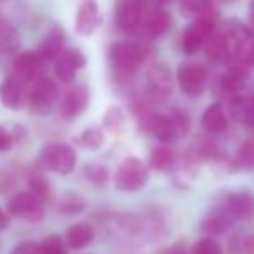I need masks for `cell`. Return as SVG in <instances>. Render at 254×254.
<instances>
[{
	"mask_svg": "<svg viewBox=\"0 0 254 254\" xmlns=\"http://www.w3.org/2000/svg\"><path fill=\"white\" fill-rule=\"evenodd\" d=\"M142 125L157 140L164 142V144H171L178 137L187 133L190 128V120L182 111H173L170 114L147 113L142 118Z\"/></svg>",
	"mask_w": 254,
	"mask_h": 254,
	"instance_id": "cell-1",
	"label": "cell"
},
{
	"mask_svg": "<svg viewBox=\"0 0 254 254\" xmlns=\"http://www.w3.org/2000/svg\"><path fill=\"white\" fill-rule=\"evenodd\" d=\"M40 166L56 175H69L76 166V152L63 142H51L44 145L38 156Z\"/></svg>",
	"mask_w": 254,
	"mask_h": 254,
	"instance_id": "cell-2",
	"label": "cell"
},
{
	"mask_svg": "<svg viewBox=\"0 0 254 254\" xmlns=\"http://www.w3.org/2000/svg\"><path fill=\"white\" fill-rule=\"evenodd\" d=\"M144 57V47L135 42H116L109 49L111 66L121 76H131L138 69Z\"/></svg>",
	"mask_w": 254,
	"mask_h": 254,
	"instance_id": "cell-3",
	"label": "cell"
},
{
	"mask_svg": "<svg viewBox=\"0 0 254 254\" xmlns=\"http://www.w3.org/2000/svg\"><path fill=\"white\" fill-rule=\"evenodd\" d=\"M26 87V101L35 113L49 114L59 104V88L51 78L44 76L40 80L33 81V83H28Z\"/></svg>",
	"mask_w": 254,
	"mask_h": 254,
	"instance_id": "cell-4",
	"label": "cell"
},
{
	"mask_svg": "<svg viewBox=\"0 0 254 254\" xmlns=\"http://www.w3.org/2000/svg\"><path fill=\"white\" fill-rule=\"evenodd\" d=\"M149 180V170L138 157H127L121 161L114 175V187L121 192H137L145 187Z\"/></svg>",
	"mask_w": 254,
	"mask_h": 254,
	"instance_id": "cell-5",
	"label": "cell"
},
{
	"mask_svg": "<svg viewBox=\"0 0 254 254\" xmlns=\"http://www.w3.org/2000/svg\"><path fill=\"white\" fill-rule=\"evenodd\" d=\"M5 211L9 216L19 218V220L30 221V223H38L45 216V202L33 192H17L7 201Z\"/></svg>",
	"mask_w": 254,
	"mask_h": 254,
	"instance_id": "cell-6",
	"label": "cell"
},
{
	"mask_svg": "<svg viewBox=\"0 0 254 254\" xmlns=\"http://www.w3.org/2000/svg\"><path fill=\"white\" fill-rule=\"evenodd\" d=\"M145 0H116L114 23L118 30L127 35H133L144 24Z\"/></svg>",
	"mask_w": 254,
	"mask_h": 254,
	"instance_id": "cell-7",
	"label": "cell"
},
{
	"mask_svg": "<svg viewBox=\"0 0 254 254\" xmlns=\"http://www.w3.org/2000/svg\"><path fill=\"white\" fill-rule=\"evenodd\" d=\"M209 74L202 64L195 63H182L177 69V81L180 90L187 97H199L204 94L207 87Z\"/></svg>",
	"mask_w": 254,
	"mask_h": 254,
	"instance_id": "cell-8",
	"label": "cell"
},
{
	"mask_svg": "<svg viewBox=\"0 0 254 254\" xmlns=\"http://www.w3.org/2000/svg\"><path fill=\"white\" fill-rule=\"evenodd\" d=\"M87 66V57L80 49H64L59 56L54 59V74L63 83H71L80 69Z\"/></svg>",
	"mask_w": 254,
	"mask_h": 254,
	"instance_id": "cell-9",
	"label": "cell"
},
{
	"mask_svg": "<svg viewBox=\"0 0 254 254\" xmlns=\"http://www.w3.org/2000/svg\"><path fill=\"white\" fill-rule=\"evenodd\" d=\"M214 17H201L195 19L190 26L185 30L184 37H182V49L185 54H195L204 44L209 42V38L214 35Z\"/></svg>",
	"mask_w": 254,
	"mask_h": 254,
	"instance_id": "cell-10",
	"label": "cell"
},
{
	"mask_svg": "<svg viewBox=\"0 0 254 254\" xmlns=\"http://www.w3.org/2000/svg\"><path fill=\"white\" fill-rule=\"evenodd\" d=\"M45 61L38 56L37 51H28L14 59V74L23 81L24 85L33 83L45 76Z\"/></svg>",
	"mask_w": 254,
	"mask_h": 254,
	"instance_id": "cell-11",
	"label": "cell"
},
{
	"mask_svg": "<svg viewBox=\"0 0 254 254\" xmlns=\"http://www.w3.org/2000/svg\"><path fill=\"white\" fill-rule=\"evenodd\" d=\"M234 221H249L254 218V195L249 192H232L220 202Z\"/></svg>",
	"mask_w": 254,
	"mask_h": 254,
	"instance_id": "cell-12",
	"label": "cell"
},
{
	"mask_svg": "<svg viewBox=\"0 0 254 254\" xmlns=\"http://www.w3.org/2000/svg\"><path fill=\"white\" fill-rule=\"evenodd\" d=\"M101 9L95 0H83L78 5L76 16H74V30L78 35L90 37L101 26Z\"/></svg>",
	"mask_w": 254,
	"mask_h": 254,
	"instance_id": "cell-13",
	"label": "cell"
},
{
	"mask_svg": "<svg viewBox=\"0 0 254 254\" xmlns=\"http://www.w3.org/2000/svg\"><path fill=\"white\" fill-rule=\"evenodd\" d=\"M90 102V90L87 85H74L67 88L61 99V113L64 118H76L87 109Z\"/></svg>",
	"mask_w": 254,
	"mask_h": 254,
	"instance_id": "cell-14",
	"label": "cell"
},
{
	"mask_svg": "<svg viewBox=\"0 0 254 254\" xmlns=\"http://www.w3.org/2000/svg\"><path fill=\"white\" fill-rule=\"evenodd\" d=\"M24 101H26V88L24 83L16 76V74H10L5 76L0 83V102L7 109L17 111L23 107Z\"/></svg>",
	"mask_w": 254,
	"mask_h": 254,
	"instance_id": "cell-15",
	"label": "cell"
},
{
	"mask_svg": "<svg viewBox=\"0 0 254 254\" xmlns=\"http://www.w3.org/2000/svg\"><path fill=\"white\" fill-rule=\"evenodd\" d=\"M147 90L152 97L164 99L173 90V78L166 64H156L147 74Z\"/></svg>",
	"mask_w": 254,
	"mask_h": 254,
	"instance_id": "cell-16",
	"label": "cell"
},
{
	"mask_svg": "<svg viewBox=\"0 0 254 254\" xmlns=\"http://www.w3.org/2000/svg\"><path fill=\"white\" fill-rule=\"evenodd\" d=\"M95 239V230L90 223H76L69 227L64 235L67 248L74 249V251H81V249L88 248Z\"/></svg>",
	"mask_w": 254,
	"mask_h": 254,
	"instance_id": "cell-17",
	"label": "cell"
},
{
	"mask_svg": "<svg viewBox=\"0 0 254 254\" xmlns=\"http://www.w3.org/2000/svg\"><path fill=\"white\" fill-rule=\"evenodd\" d=\"M171 26V16L163 9H151V12L144 17V28L145 35L149 38H157L164 35Z\"/></svg>",
	"mask_w": 254,
	"mask_h": 254,
	"instance_id": "cell-18",
	"label": "cell"
},
{
	"mask_svg": "<svg viewBox=\"0 0 254 254\" xmlns=\"http://www.w3.org/2000/svg\"><path fill=\"white\" fill-rule=\"evenodd\" d=\"M63 51H64V33L59 26H54L44 37L42 44L38 45L37 52L44 61H51L56 59Z\"/></svg>",
	"mask_w": 254,
	"mask_h": 254,
	"instance_id": "cell-19",
	"label": "cell"
},
{
	"mask_svg": "<svg viewBox=\"0 0 254 254\" xmlns=\"http://www.w3.org/2000/svg\"><path fill=\"white\" fill-rule=\"evenodd\" d=\"M234 220L230 218V214L221 207V204H218L214 209H211L207 213V216L204 218L202 221V230L209 235H218V234H223L225 230L232 227Z\"/></svg>",
	"mask_w": 254,
	"mask_h": 254,
	"instance_id": "cell-20",
	"label": "cell"
},
{
	"mask_svg": "<svg viewBox=\"0 0 254 254\" xmlns=\"http://www.w3.org/2000/svg\"><path fill=\"white\" fill-rule=\"evenodd\" d=\"M230 114L237 123H242L249 128H254V95H237L230 102Z\"/></svg>",
	"mask_w": 254,
	"mask_h": 254,
	"instance_id": "cell-21",
	"label": "cell"
},
{
	"mask_svg": "<svg viewBox=\"0 0 254 254\" xmlns=\"http://www.w3.org/2000/svg\"><path fill=\"white\" fill-rule=\"evenodd\" d=\"M21 47V38L10 21L0 19V56H14Z\"/></svg>",
	"mask_w": 254,
	"mask_h": 254,
	"instance_id": "cell-22",
	"label": "cell"
},
{
	"mask_svg": "<svg viewBox=\"0 0 254 254\" xmlns=\"http://www.w3.org/2000/svg\"><path fill=\"white\" fill-rule=\"evenodd\" d=\"M228 127V120L221 104H211L202 114V128L209 133H220Z\"/></svg>",
	"mask_w": 254,
	"mask_h": 254,
	"instance_id": "cell-23",
	"label": "cell"
},
{
	"mask_svg": "<svg viewBox=\"0 0 254 254\" xmlns=\"http://www.w3.org/2000/svg\"><path fill=\"white\" fill-rule=\"evenodd\" d=\"M221 88L230 94H237L246 87V81H248V73H246V67L242 66H232L227 73L221 76Z\"/></svg>",
	"mask_w": 254,
	"mask_h": 254,
	"instance_id": "cell-24",
	"label": "cell"
},
{
	"mask_svg": "<svg viewBox=\"0 0 254 254\" xmlns=\"http://www.w3.org/2000/svg\"><path fill=\"white\" fill-rule=\"evenodd\" d=\"M180 12L185 17L192 19H201L209 17L213 10V0H180Z\"/></svg>",
	"mask_w": 254,
	"mask_h": 254,
	"instance_id": "cell-25",
	"label": "cell"
},
{
	"mask_svg": "<svg viewBox=\"0 0 254 254\" xmlns=\"http://www.w3.org/2000/svg\"><path fill=\"white\" fill-rule=\"evenodd\" d=\"M151 166L157 171H170L175 166V152L166 145L152 149L151 152Z\"/></svg>",
	"mask_w": 254,
	"mask_h": 254,
	"instance_id": "cell-26",
	"label": "cell"
},
{
	"mask_svg": "<svg viewBox=\"0 0 254 254\" xmlns=\"http://www.w3.org/2000/svg\"><path fill=\"white\" fill-rule=\"evenodd\" d=\"M76 144L88 151H97L104 145V131L101 128H87L76 138Z\"/></svg>",
	"mask_w": 254,
	"mask_h": 254,
	"instance_id": "cell-27",
	"label": "cell"
},
{
	"mask_svg": "<svg viewBox=\"0 0 254 254\" xmlns=\"http://www.w3.org/2000/svg\"><path fill=\"white\" fill-rule=\"evenodd\" d=\"M28 185H30V192H33L35 195H38L44 202L51 197V192H52L51 182H49V178L45 177V175L38 173V171L31 173L30 180H28Z\"/></svg>",
	"mask_w": 254,
	"mask_h": 254,
	"instance_id": "cell-28",
	"label": "cell"
},
{
	"mask_svg": "<svg viewBox=\"0 0 254 254\" xmlns=\"http://www.w3.org/2000/svg\"><path fill=\"white\" fill-rule=\"evenodd\" d=\"M85 207H87V202L76 192H66L59 201V211H63V213L76 214L81 213Z\"/></svg>",
	"mask_w": 254,
	"mask_h": 254,
	"instance_id": "cell-29",
	"label": "cell"
},
{
	"mask_svg": "<svg viewBox=\"0 0 254 254\" xmlns=\"http://www.w3.org/2000/svg\"><path fill=\"white\" fill-rule=\"evenodd\" d=\"M235 163H237V166L242 171L254 170V140H246L239 147L237 156H235Z\"/></svg>",
	"mask_w": 254,
	"mask_h": 254,
	"instance_id": "cell-30",
	"label": "cell"
},
{
	"mask_svg": "<svg viewBox=\"0 0 254 254\" xmlns=\"http://www.w3.org/2000/svg\"><path fill=\"white\" fill-rule=\"evenodd\" d=\"M38 246L40 254H67V244L61 235H47Z\"/></svg>",
	"mask_w": 254,
	"mask_h": 254,
	"instance_id": "cell-31",
	"label": "cell"
},
{
	"mask_svg": "<svg viewBox=\"0 0 254 254\" xmlns=\"http://www.w3.org/2000/svg\"><path fill=\"white\" fill-rule=\"evenodd\" d=\"M192 254H223V249L216 239L204 237L192 248Z\"/></svg>",
	"mask_w": 254,
	"mask_h": 254,
	"instance_id": "cell-32",
	"label": "cell"
},
{
	"mask_svg": "<svg viewBox=\"0 0 254 254\" xmlns=\"http://www.w3.org/2000/svg\"><path fill=\"white\" fill-rule=\"evenodd\" d=\"M235 66L242 67H254V35L249 38V42L244 45V49L241 51L237 57V64Z\"/></svg>",
	"mask_w": 254,
	"mask_h": 254,
	"instance_id": "cell-33",
	"label": "cell"
},
{
	"mask_svg": "<svg viewBox=\"0 0 254 254\" xmlns=\"http://www.w3.org/2000/svg\"><path fill=\"white\" fill-rule=\"evenodd\" d=\"M85 177L94 184H106L109 178V171H107V168L99 166V164H90L85 168Z\"/></svg>",
	"mask_w": 254,
	"mask_h": 254,
	"instance_id": "cell-34",
	"label": "cell"
},
{
	"mask_svg": "<svg viewBox=\"0 0 254 254\" xmlns=\"http://www.w3.org/2000/svg\"><path fill=\"white\" fill-rule=\"evenodd\" d=\"M123 121H125L123 111L118 106H113L106 113V116H104V123H106V127L111 128V130H118L120 127H123Z\"/></svg>",
	"mask_w": 254,
	"mask_h": 254,
	"instance_id": "cell-35",
	"label": "cell"
},
{
	"mask_svg": "<svg viewBox=\"0 0 254 254\" xmlns=\"http://www.w3.org/2000/svg\"><path fill=\"white\" fill-rule=\"evenodd\" d=\"M10 254H40V246L35 242H21L10 251Z\"/></svg>",
	"mask_w": 254,
	"mask_h": 254,
	"instance_id": "cell-36",
	"label": "cell"
},
{
	"mask_svg": "<svg viewBox=\"0 0 254 254\" xmlns=\"http://www.w3.org/2000/svg\"><path fill=\"white\" fill-rule=\"evenodd\" d=\"M14 145V138L3 127H0V152H9Z\"/></svg>",
	"mask_w": 254,
	"mask_h": 254,
	"instance_id": "cell-37",
	"label": "cell"
},
{
	"mask_svg": "<svg viewBox=\"0 0 254 254\" xmlns=\"http://www.w3.org/2000/svg\"><path fill=\"white\" fill-rule=\"evenodd\" d=\"M7 227H9V213L0 207V234H2Z\"/></svg>",
	"mask_w": 254,
	"mask_h": 254,
	"instance_id": "cell-38",
	"label": "cell"
},
{
	"mask_svg": "<svg viewBox=\"0 0 254 254\" xmlns=\"http://www.w3.org/2000/svg\"><path fill=\"white\" fill-rule=\"evenodd\" d=\"M249 23L254 24V0L249 2Z\"/></svg>",
	"mask_w": 254,
	"mask_h": 254,
	"instance_id": "cell-39",
	"label": "cell"
},
{
	"mask_svg": "<svg viewBox=\"0 0 254 254\" xmlns=\"http://www.w3.org/2000/svg\"><path fill=\"white\" fill-rule=\"evenodd\" d=\"M168 254H182V253H177V249H173V251H170Z\"/></svg>",
	"mask_w": 254,
	"mask_h": 254,
	"instance_id": "cell-40",
	"label": "cell"
}]
</instances>
